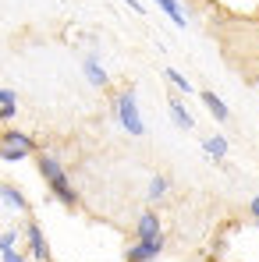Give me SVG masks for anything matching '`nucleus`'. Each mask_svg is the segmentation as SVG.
I'll return each instance as SVG.
<instances>
[{
    "label": "nucleus",
    "mask_w": 259,
    "mask_h": 262,
    "mask_svg": "<svg viewBox=\"0 0 259 262\" xmlns=\"http://www.w3.org/2000/svg\"><path fill=\"white\" fill-rule=\"evenodd\" d=\"M153 4H156V7L171 18L177 29H185V25H188V18H185V11H181V4H177V0H153Z\"/></svg>",
    "instance_id": "10"
},
{
    "label": "nucleus",
    "mask_w": 259,
    "mask_h": 262,
    "mask_svg": "<svg viewBox=\"0 0 259 262\" xmlns=\"http://www.w3.org/2000/svg\"><path fill=\"white\" fill-rule=\"evenodd\" d=\"M14 245H18V230H4L0 234V255L4 252H14Z\"/></svg>",
    "instance_id": "17"
},
{
    "label": "nucleus",
    "mask_w": 259,
    "mask_h": 262,
    "mask_svg": "<svg viewBox=\"0 0 259 262\" xmlns=\"http://www.w3.org/2000/svg\"><path fill=\"white\" fill-rule=\"evenodd\" d=\"M82 71H86L89 85H96V89H103L107 82H110V75L103 71V64H99L96 57H86V60H82Z\"/></svg>",
    "instance_id": "6"
},
{
    "label": "nucleus",
    "mask_w": 259,
    "mask_h": 262,
    "mask_svg": "<svg viewBox=\"0 0 259 262\" xmlns=\"http://www.w3.org/2000/svg\"><path fill=\"white\" fill-rule=\"evenodd\" d=\"M4 262H25V255L14 248V252H4Z\"/></svg>",
    "instance_id": "19"
},
{
    "label": "nucleus",
    "mask_w": 259,
    "mask_h": 262,
    "mask_svg": "<svg viewBox=\"0 0 259 262\" xmlns=\"http://www.w3.org/2000/svg\"><path fill=\"white\" fill-rule=\"evenodd\" d=\"M0 209H4V199H0Z\"/></svg>",
    "instance_id": "21"
},
{
    "label": "nucleus",
    "mask_w": 259,
    "mask_h": 262,
    "mask_svg": "<svg viewBox=\"0 0 259 262\" xmlns=\"http://www.w3.org/2000/svg\"><path fill=\"white\" fill-rule=\"evenodd\" d=\"M14 103H18L14 89H4V85H0V117H4V121H7V117H14Z\"/></svg>",
    "instance_id": "13"
},
{
    "label": "nucleus",
    "mask_w": 259,
    "mask_h": 262,
    "mask_svg": "<svg viewBox=\"0 0 259 262\" xmlns=\"http://www.w3.org/2000/svg\"><path fill=\"white\" fill-rule=\"evenodd\" d=\"M135 234L138 237H164V227H160V216L153 213V209H146L138 223H135Z\"/></svg>",
    "instance_id": "5"
},
{
    "label": "nucleus",
    "mask_w": 259,
    "mask_h": 262,
    "mask_svg": "<svg viewBox=\"0 0 259 262\" xmlns=\"http://www.w3.org/2000/svg\"><path fill=\"white\" fill-rule=\"evenodd\" d=\"M164 75H167V82H171V85L177 89V92H195V85H192V82H188V78H185L181 71H174V68H167Z\"/></svg>",
    "instance_id": "15"
},
{
    "label": "nucleus",
    "mask_w": 259,
    "mask_h": 262,
    "mask_svg": "<svg viewBox=\"0 0 259 262\" xmlns=\"http://www.w3.org/2000/svg\"><path fill=\"white\" fill-rule=\"evenodd\" d=\"M0 199H4V206H7V209H14V213H25V209H29L25 195H22L18 188H11V184H0Z\"/></svg>",
    "instance_id": "9"
},
{
    "label": "nucleus",
    "mask_w": 259,
    "mask_h": 262,
    "mask_svg": "<svg viewBox=\"0 0 259 262\" xmlns=\"http://www.w3.org/2000/svg\"><path fill=\"white\" fill-rule=\"evenodd\" d=\"M39 174H43L46 188H50L64 206H78V191L71 188V181H68L64 167H61V160H57L53 152H43V156H39Z\"/></svg>",
    "instance_id": "1"
},
{
    "label": "nucleus",
    "mask_w": 259,
    "mask_h": 262,
    "mask_svg": "<svg viewBox=\"0 0 259 262\" xmlns=\"http://www.w3.org/2000/svg\"><path fill=\"white\" fill-rule=\"evenodd\" d=\"M167 188H171V184H167V177H153V181H149V199H153V202H156V199H164V195H167Z\"/></svg>",
    "instance_id": "16"
},
{
    "label": "nucleus",
    "mask_w": 259,
    "mask_h": 262,
    "mask_svg": "<svg viewBox=\"0 0 259 262\" xmlns=\"http://www.w3.org/2000/svg\"><path fill=\"white\" fill-rule=\"evenodd\" d=\"M256 85H259V75H256Z\"/></svg>",
    "instance_id": "22"
},
{
    "label": "nucleus",
    "mask_w": 259,
    "mask_h": 262,
    "mask_svg": "<svg viewBox=\"0 0 259 262\" xmlns=\"http://www.w3.org/2000/svg\"><path fill=\"white\" fill-rule=\"evenodd\" d=\"M249 213H252V216L259 220V195H256V199H252V202H249Z\"/></svg>",
    "instance_id": "20"
},
{
    "label": "nucleus",
    "mask_w": 259,
    "mask_h": 262,
    "mask_svg": "<svg viewBox=\"0 0 259 262\" xmlns=\"http://www.w3.org/2000/svg\"><path fill=\"white\" fill-rule=\"evenodd\" d=\"M164 252V237H138L128 252V262H153Z\"/></svg>",
    "instance_id": "3"
},
{
    "label": "nucleus",
    "mask_w": 259,
    "mask_h": 262,
    "mask_svg": "<svg viewBox=\"0 0 259 262\" xmlns=\"http://www.w3.org/2000/svg\"><path fill=\"white\" fill-rule=\"evenodd\" d=\"M0 142H7V145H25V149H32L36 152V142L25 135V131H4V138Z\"/></svg>",
    "instance_id": "14"
},
{
    "label": "nucleus",
    "mask_w": 259,
    "mask_h": 262,
    "mask_svg": "<svg viewBox=\"0 0 259 262\" xmlns=\"http://www.w3.org/2000/svg\"><path fill=\"white\" fill-rule=\"evenodd\" d=\"M25 237H29V255H32L36 262H50V245H46L43 227H39L36 220H29V227H25Z\"/></svg>",
    "instance_id": "4"
},
{
    "label": "nucleus",
    "mask_w": 259,
    "mask_h": 262,
    "mask_svg": "<svg viewBox=\"0 0 259 262\" xmlns=\"http://www.w3.org/2000/svg\"><path fill=\"white\" fill-rule=\"evenodd\" d=\"M203 149H206V156L224 160V156H227V138H224V135H210V138L203 142Z\"/></svg>",
    "instance_id": "12"
},
{
    "label": "nucleus",
    "mask_w": 259,
    "mask_h": 262,
    "mask_svg": "<svg viewBox=\"0 0 259 262\" xmlns=\"http://www.w3.org/2000/svg\"><path fill=\"white\" fill-rule=\"evenodd\" d=\"M199 99L206 103V110L213 114V117H216V121H220V124H224V121L231 117V110H227V103H224V99H220L216 92H210V89H206V92H199Z\"/></svg>",
    "instance_id": "7"
},
{
    "label": "nucleus",
    "mask_w": 259,
    "mask_h": 262,
    "mask_svg": "<svg viewBox=\"0 0 259 262\" xmlns=\"http://www.w3.org/2000/svg\"><path fill=\"white\" fill-rule=\"evenodd\" d=\"M167 110H171V117H174V124L181 131H195V117L181 106V99H167Z\"/></svg>",
    "instance_id": "8"
},
{
    "label": "nucleus",
    "mask_w": 259,
    "mask_h": 262,
    "mask_svg": "<svg viewBox=\"0 0 259 262\" xmlns=\"http://www.w3.org/2000/svg\"><path fill=\"white\" fill-rule=\"evenodd\" d=\"M114 110H117V121H121V128L128 131V135H146V121H142V114H138L135 89H125V92L117 96Z\"/></svg>",
    "instance_id": "2"
},
{
    "label": "nucleus",
    "mask_w": 259,
    "mask_h": 262,
    "mask_svg": "<svg viewBox=\"0 0 259 262\" xmlns=\"http://www.w3.org/2000/svg\"><path fill=\"white\" fill-rule=\"evenodd\" d=\"M32 156V149H25V145H7V142H0V160L4 163H22V160H29Z\"/></svg>",
    "instance_id": "11"
},
{
    "label": "nucleus",
    "mask_w": 259,
    "mask_h": 262,
    "mask_svg": "<svg viewBox=\"0 0 259 262\" xmlns=\"http://www.w3.org/2000/svg\"><path fill=\"white\" fill-rule=\"evenodd\" d=\"M125 4H128L131 11L138 14V18H146V4H142V0H125Z\"/></svg>",
    "instance_id": "18"
}]
</instances>
